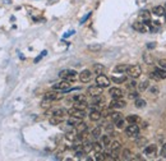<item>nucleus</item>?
<instances>
[{
    "label": "nucleus",
    "mask_w": 166,
    "mask_h": 161,
    "mask_svg": "<svg viewBox=\"0 0 166 161\" xmlns=\"http://www.w3.org/2000/svg\"><path fill=\"white\" fill-rule=\"evenodd\" d=\"M134 87H136V82H132V83L128 84V88H130V90H133Z\"/></svg>",
    "instance_id": "obj_45"
},
{
    "label": "nucleus",
    "mask_w": 166,
    "mask_h": 161,
    "mask_svg": "<svg viewBox=\"0 0 166 161\" xmlns=\"http://www.w3.org/2000/svg\"><path fill=\"white\" fill-rule=\"evenodd\" d=\"M109 150H110L112 160H116L119 154H120V150H121V143L119 141H112L109 145Z\"/></svg>",
    "instance_id": "obj_1"
},
{
    "label": "nucleus",
    "mask_w": 166,
    "mask_h": 161,
    "mask_svg": "<svg viewBox=\"0 0 166 161\" xmlns=\"http://www.w3.org/2000/svg\"><path fill=\"white\" fill-rule=\"evenodd\" d=\"M45 55H46V51H42V53H41V55H40L38 58H36V59H34V62H36V63H37V62L40 60V59H41L42 56H45Z\"/></svg>",
    "instance_id": "obj_44"
},
{
    "label": "nucleus",
    "mask_w": 166,
    "mask_h": 161,
    "mask_svg": "<svg viewBox=\"0 0 166 161\" xmlns=\"http://www.w3.org/2000/svg\"><path fill=\"white\" fill-rule=\"evenodd\" d=\"M139 120H141V119H139V116H138V115H134V114L128 115L127 119H125V122L129 123V124H137Z\"/></svg>",
    "instance_id": "obj_21"
},
{
    "label": "nucleus",
    "mask_w": 166,
    "mask_h": 161,
    "mask_svg": "<svg viewBox=\"0 0 166 161\" xmlns=\"http://www.w3.org/2000/svg\"><path fill=\"white\" fill-rule=\"evenodd\" d=\"M75 128H77V133H78V134H81V133H84V132H87V125H86L83 122H82L79 125H77Z\"/></svg>",
    "instance_id": "obj_30"
},
{
    "label": "nucleus",
    "mask_w": 166,
    "mask_h": 161,
    "mask_svg": "<svg viewBox=\"0 0 166 161\" xmlns=\"http://www.w3.org/2000/svg\"><path fill=\"white\" fill-rule=\"evenodd\" d=\"M156 151H157V147L156 145H150V146H146L144 148V154L150 157H153L156 155Z\"/></svg>",
    "instance_id": "obj_18"
},
{
    "label": "nucleus",
    "mask_w": 166,
    "mask_h": 161,
    "mask_svg": "<svg viewBox=\"0 0 166 161\" xmlns=\"http://www.w3.org/2000/svg\"><path fill=\"white\" fill-rule=\"evenodd\" d=\"M128 66H129V65H127V64H118V65L114 68V72H115V73H127Z\"/></svg>",
    "instance_id": "obj_22"
},
{
    "label": "nucleus",
    "mask_w": 166,
    "mask_h": 161,
    "mask_svg": "<svg viewBox=\"0 0 166 161\" xmlns=\"http://www.w3.org/2000/svg\"><path fill=\"white\" fill-rule=\"evenodd\" d=\"M109 95L112 99H121L124 96V92H123V90L119 88V87H111L109 90Z\"/></svg>",
    "instance_id": "obj_11"
},
{
    "label": "nucleus",
    "mask_w": 166,
    "mask_h": 161,
    "mask_svg": "<svg viewBox=\"0 0 166 161\" xmlns=\"http://www.w3.org/2000/svg\"><path fill=\"white\" fill-rule=\"evenodd\" d=\"M96 84L100 86L101 88H106L110 86V78L103 74H97V77H96Z\"/></svg>",
    "instance_id": "obj_6"
},
{
    "label": "nucleus",
    "mask_w": 166,
    "mask_h": 161,
    "mask_svg": "<svg viewBox=\"0 0 166 161\" xmlns=\"http://www.w3.org/2000/svg\"><path fill=\"white\" fill-rule=\"evenodd\" d=\"M128 96H129V99H138V92H130Z\"/></svg>",
    "instance_id": "obj_43"
},
{
    "label": "nucleus",
    "mask_w": 166,
    "mask_h": 161,
    "mask_svg": "<svg viewBox=\"0 0 166 161\" xmlns=\"http://www.w3.org/2000/svg\"><path fill=\"white\" fill-rule=\"evenodd\" d=\"M90 17H91V13H88V14H87L86 17H83V18H82V21H81V23H83V22H84L87 18H90Z\"/></svg>",
    "instance_id": "obj_46"
},
{
    "label": "nucleus",
    "mask_w": 166,
    "mask_h": 161,
    "mask_svg": "<svg viewBox=\"0 0 166 161\" xmlns=\"http://www.w3.org/2000/svg\"><path fill=\"white\" fill-rule=\"evenodd\" d=\"M87 95L93 97V96H100L102 95V88L100 86H97V84H95V86H91L87 88Z\"/></svg>",
    "instance_id": "obj_9"
},
{
    "label": "nucleus",
    "mask_w": 166,
    "mask_h": 161,
    "mask_svg": "<svg viewBox=\"0 0 166 161\" xmlns=\"http://www.w3.org/2000/svg\"><path fill=\"white\" fill-rule=\"evenodd\" d=\"M102 148H103V146H102L101 142H95L92 151H95V154H96V152H102Z\"/></svg>",
    "instance_id": "obj_31"
},
{
    "label": "nucleus",
    "mask_w": 166,
    "mask_h": 161,
    "mask_svg": "<svg viewBox=\"0 0 166 161\" xmlns=\"http://www.w3.org/2000/svg\"><path fill=\"white\" fill-rule=\"evenodd\" d=\"M51 103H52V101H50V100L45 99V100H43L42 103H41V106H42L43 109H47V107H50V104H51Z\"/></svg>",
    "instance_id": "obj_37"
},
{
    "label": "nucleus",
    "mask_w": 166,
    "mask_h": 161,
    "mask_svg": "<svg viewBox=\"0 0 166 161\" xmlns=\"http://www.w3.org/2000/svg\"><path fill=\"white\" fill-rule=\"evenodd\" d=\"M152 13H153L155 15H157V17H162V15H165V13H166L165 6H161V5L155 6L153 9H152Z\"/></svg>",
    "instance_id": "obj_19"
},
{
    "label": "nucleus",
    "mask_w": 166,
    "mask_h": 161,
    "mask_svg": "<svg viewBox=\"0 0 166 161\" xmlns=\"http://www.w3.org/2000/svg\"><path fill=\"white\" fill-rule=\"evenodd\" d=\"M69 115H74V116H79V118H84L86 116V110H81V109H77L73 107L71 110H68Z\"/></svg>",
    "instance_id": "obj_17"
},
{
    "label": "nucleus",
    "mask_w": 166,
    "mask_h": 161,
    "mask_svg": "<svg viewBox=\"0 0 166 161\" xmlns=\"http://www.w3.org/2000/svg\"><path fill=\"white\" fill-rule=\"evenodd\" d=\"M52 90L60 91V92H68V91H71V82L63 79L62 82H58L55 84H52Z\"/></svg>",
    "instance_id": "obj_3"
},
{
    "label": "nucleus",
    "mask_w": 166,
    "mask_h": 161,
    "mask_svg": "<svg viewBox=\"0 0 166 161\" xmlns=\"http://www.w3.org/2000/svg\"><path fill=\"white\" fill-rule=\"evenodd\" d=\"M79 79H81V82H83V83H88V82L92 79V72L88 70V69L82 70V72L79 73Z\"/></svg>",
    "instance_id": "obj_13"
},
{
    "label": "nucleus",
    "mask_w": 166,
    "mask_h": 161,
    "mask_svg": "<svg viewBox=\"0 0 166 161\" xmlns=\"http://www.w3.org/2000/svg\"><path fill=\"white\" fill-rule=\"evenodd\" d=\"M111 81L116 83V84H120V83H124L127 81V75L124 73H118V74H114L111 77Z\"/></svg>",
    "instance_id": "obj_15"
},
{
    "label": "nucleus",
    "mask_w": 166,
    "mask_h": 161,
    "mask_svg": "<svg viewBox=\"0 0 166 161\" xmlns=\"http://www.w3.org/2000/svg\"><path fill=\"white\" fill-rule=\"evenodd\" d=\"M101 143H102V146L103 147H109V145L111 143V141H110V135L109 134H105V135H101Z\"/></svg>",
    "instance_id": "obj_24"
},
{
    "label": "nucleus",
    "mask_w": 166,
    "mask_h": 161,
    "mask_svg": "<svg viewBox=\"0 0 166 161\" xmlns=\"http://www.w3.org/2000/svg\"><path fill=\"white\" fill-rule=\"evenodd\" d=\"M127 73L129 77H132V78H138V77H141V74H142V68L134 64V65H129L128 66V69H127Z\"/></svg>",
    "instance_id": "obj_4"
},
{
    "label": "nucleus",
    "mask_w": 166,
    "mask_h": 161,
    "mask_svg": "<svg viewBox=\"0 0 166 161\" xmlns=\"http://www.w3.org/2000/svg\"><path fill=\"white\" fill-rule=\"evenodd\" d=\"M101 45L100 44H92V45H88V50H91V51H99V50H101Z\"/></svg>",
    "instance_id": "obj_36"
},
{
    "label": "nucleus",
    "mask_w": 166,
    "mask_h": 161,
    "mask_svg": "<svg viewBox=\"0 0 166 161\" xmlns=\"http://www.w3.org/2000/svg\"><path fill=\"white\" fill-rule=\"evenodd\" d=\"M125 101L124 100H121V99H112V101L110 103L109 107L110 109H123L125 107Z\"/></svg>",
    "instance_id": "obj_12"
},
{
    "label": "nucleus",
    "mask_w": 166,
    "mask_h": 161,
    "mask_svg": "<svg viewBox=\"0 0 166 161\" xmlns=\"http://www.w3.org/2000/svg\"><path fill=\"white\" fill-rule=\"evenodd\" d=\"M105 68L102 64H95L93 65V72L96 73V74H103V72H105Z\"/></svg>",
    "instance_id": "obj_25"
},
{
    "label": "nucleus",
    "mask_w": 166,
    "mask_h": 161,
    "mask_svg": "<svg viewBox=\"0 0 166 161\" xmlns=\"http://www.w3.org/2000/svg\"><path fill=\"white\" fill-rule=\"evenodd\" d=\"M146 143H147V139H146V138H138V139H137V145H138L139 147L144 146Z\"/></svg>",
    "instance_id": "obj_38"
},
{
    "label": "nucleus",
    "mask_w": 166,
    "mask_h": 161,
    "mask_svg": "<svg viewBox=\"0 0 166 161\" xmlns=\"http://www.w3.org/2000/svg\"><path fill=\"white\" fill-rule=\"evenodd\" d=\"M133 28L141 33H147L148 31H151V27H150V22L146 21V22H136L133 23Z\"/></svg>",
    "instance_id": "obj_5"
},
{
    "label": "nucleus",
    "mask_w": 166,
    "mask_h": 161,
    "mask_svg": "<svg viewBox=\"0 0 166 161\" xmlns=\"http://www.w3.org/2000/svg\"><path fill=\"white\" fill-rule=\"evenodd\" d=\"M157 64H159V66L162 68V69H166V60H165V59H161V60H159V63H157Z\"/></svg>",
    "instance_id": "obj_40"
},
{
    "label": "nucleus",
    "mask_w": 166,
    "mask_h": 161,
    "mask_svg": "<svg viewBox=\"0 0 166 161\" xmlns=\"http://www.w3.org/2000/svg\"><path fill=\"white\" fill-rule=\"evenodd\" d=\"M150 77H151V78H152V79H155V81H160V79H161V78H160V77H159V74H157V73H156V72H155V70H153V72H151V73H150Z\"/></svg>",
    "instance_id": "obj_39"
},
{
    "label": "nucleus",
    "mask_w": 166,
    "mask_h": 161,
    "mask_svg": "<svg viewBox=\"0 0 166 161\" xmlns=\"http://www.w3.org/2000/svg\"><path fill=\"white\" fill-rule=\"evenodd\" d=\"M64 119H62V118H58V116H52L51 119H50V123L52 124V125H58V124H60Z\"/></svg>",
    "instance_id": "obj_35"
},
{
    "label": "nucleus",
    "mask_w": 166,
    "mask_h": 161,
    "mask_svg": "<svg viewBox=\"0 0 166 161\" xmlns=\"http://www.w3.org/2000/svg\"><path fill=\"white\" fill-rule=\"evenodd\" d=\"M148 86H150V82H148V81H143V82H141V83L138 84V90L139 91H144V90L148 88Z\"/></svg>",
    "instance_id": "obj_33"
},
{
    "label": "nucleus",
    "mask_w": 166,
    "mask_h": 161,
    "mask_svg": "<svg viewBox=\"0 0 166 161\" xmlns=\"http://www.w3.org/2000/svg\"><path fill=\"white\" fill-rule=\"evenodd\" d=\"M82 122H83V118L74 116V115H71V116L68 118V120H67L68 125H69V127H72V128H75V127H77V125H79Z\"/></svg>",
    "instance_id": "obj_10"
},
{
    "label": "nucleus",
    "mask_w": 166,
    "mask_h": 161,
    "mask_svg": "<svg viewBox=\"0 0 166 161\" xmlns=\"http://www.w3.org/2000/svg\"><path fill=\"white\" fill-rule=\"evenodd\" d=\"M109 116H110L111 122H114V123H116L119 119H121V118H123V115H121L119 111H112V113L109 114Z\"/></svg>",
    "instance_id": "obj_23"
},
{
    "label": "nucleus",
    "mask_w": 166,
    "mask_h": 161,
    "mask_svg": "<svg viewBox=\"0 0 166 161\" xmlns=\"http://www.w3.org/2000/svg\"><path fill=\"white\" fill-rule=\"evenodd\" d=\"M161 156L164 157V159H166V143L162 146V148H161Z\"/></svg>",
    "instance_id": "obj_42"
},
{
    "label": "nucleus",
    "mask_w": 166,
    "mask_h": 161,
    "mask_svg": "<svg viewBox=\"0 0 166 161\" xmlns=\"http://www.w3.org/2000/svg\"><path fill=\"white\" fill-rule=\"evenodd\" d=\"M134 105H136V107L137 109H143L144 106H146V101L143 100V99H136V101H134Z\"/></svg>",
    "instance_id": "obj_27"
},
{
    "label": "nucleus",
    "mask_w": 166,
    "mask_h": 161,
    "mask_svg": "<svg viewBox=\"0 0 166 161\" xmlns=\"http://www.w3.org/2000/svg\"><path fill=\"white\" fill-rule=\"evenodd\" d=\"M165 8H166V5H165Z\"/></svg>",
    "instance_id": "obj_47"
},
{
    "label": "nucleus",
    "mask_w": 166,
    "mask_h": 161,
    "mask_svg": "<svg viewBox=\"0 0 166 161\" xmlns=\"http://www.w3.org/2000/svg\"><path fill=\"white\" fill-rule=\"evenodd\" d=\"M73 107H77V109H81V110H86L87 106H88V103H87V100H82V101H75L73 103Z\"/></svg>",
    "instance_id": "obj_20"
},
{
    "label": "nucleus",
    "mask_w": 166,
    "mask_h": 161,
    "mask_svg": "<svg viewBox=\"0 0 166 161\" xmlns=\"http://www.w3.org/2000/svg\"><path fill=\"white\" fill-rule=\"evenodd\" d=\"M69 115L68 113V110L67 109H55V110H52V113H51V116H58V118H62V119H65V116Z\"/></svg>",
    "instance_id": "obj_14"
},
{
    "label": "nucleus",
    "mask_w": 166,
    "mask_h": 161,
    "mask_svg": "<svg viewBox=\"0 0 166 161\" xmlns=\"http://www.w3.org/2000/svg\"><path fill=\"white\" fill-rule=\"evenodd\" d=\"M91 135H92V138H95V139H99V138L101 137V128H100V127H96L95 129H92Z\"/></svg>",
    "instance_id": "obj_26"
},
{
    "label": "nucleus",
    "mask_w": 166,
    "mask_h": 161,
    "mask_svg": "<svg viewBox=\"0 0 166 161\" xmlns=\"http://www.w3.org/2000/svg\"><path fill=\"white\" fill-rule=\"evenodd\" d=\"M139 133V127L137 124H129L125 128V134L130 138H136Z\"/></svg>",
    "instance_id": "obj_7"
},
{
    "label": "nucleus",
    "mask_w": 166,
    "mask_h": 161,
    "mask_svg": "<svg viewBox=\"0 0 166 161\" xmlns=\"http://www.w3.org/2000/svg\"><path fill=\"white\" fill-rule=\"evenodd\" d=\"M139 17H141L142 19H144V21H148L151 18V13L148 10H142L141 13H139Z\"/></svg>",
    "instance_id": "obj_32"
},
{
    "label": "nucleus",
    "mask_w": 166,
    "mask_h": 161,
    "mask_svg": "<svg viewBox=\"0 0 166 161\" xmlns=\"http://www.w3.org/2000/svg\"><path fill=\"white\" fill-rule=\"evenodd\" d=\"M150 91H151V94H153V95H159V88H157V87L151 86L150 87Z\"/></svg>",
    "instance_id": "obj_41"
},
{
    "label": "nucleus",
    "mask_w": 166,
    "mask_h": 161,
    "mask_svg": "<svg viewBox=\"0 0 166 161\" xmlns=\"http://www.w3.org/2000/svg\"><path fill=\"white\" fill-rule=\"evenodd\" d=\"M121 159H123V160H132L133 157H132V151H130V150H124L123 151V154H121Z\"/></svg>",
    "instance_id": "obj_29"
},
{
    "label": "nucleus",
    "mask_w": 166,
    "mask_h": 161,
    "mask_svg": "<svg viewBox=\"0 0 166 161\" xmlns=\"http://www.w3.org/2000/svg\"><path fill=\"white\" fill-rule=\"evenodd\" d=\"M64 96L62 95V92L60 91H51V92H47V94H45V99L50 100V101H58V100H62Z\"/></svg>",
    "instance_id": "obj_8"
},
{
    "label": "nucleus",
    "mask_w": 166,
    "mask_h": 161,
    "mask_svg": "<svg viewBox=\"0 0 166 161\" xmlns=\"http://www.w3.org/2000/svg\"><path fill=\"white\" fill-rule=\"evenodd\" d=\"M90 119L92 120V122H99L101 118H102V114H101V111L100 110H96V109H92L91 111H90Z\"/></svg>",
    "instance_id": "obj_16"
},
{
    "label": "nucleus",
    "mask_w": 166,
    "mask_h": 161,
    "mask_svg": "<svg viewBox=\"0 0 166 161\" xmlns=\"http://www.w3.org/2000/svg\"><path fill=\"white\" fill-rule=\"evenodd\" d=\"M155 72L159 74V77H160L161 79H166V69H162V68L157 66L156 69H155Z\"/></svg>",
    "instance_id": "obj_28"
},
{
    "label": "nucleus",
    "mask_w": 166,
    "mask_h": 161,
    "mask_svg": "<svg viewBox=\"0 0 166 161\" xmlns=\"http://www.w3.org/2000/svg\"><path fill=\"white\" fill-rule=\"evenodd\" d=\"M77 72L73 70V69H64L59 73V77L62 78V79H65V81H69V82H73L75 81L77 78Z\"/></svg>",
    "instance_id": "obj_2"
},
{
    "label": "nucleus",
    "mask_w": 166,
    "mask_h": 161,
    "mask_svg": "<svg viewBox=\"0 0 166 161\" xmlns=\"http://www.w3.org/2000/svg\"><path fill=\"white\" fill-rule=\"evenodd\" d=\"M115 127L118 129H124L125 128V120L123 119V118H121V119H119L116 123H115Z\"/></svg>",
    "instance_id": "obj_34"
}]
</instances>
